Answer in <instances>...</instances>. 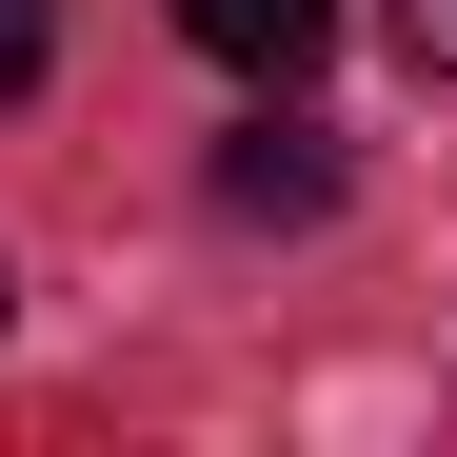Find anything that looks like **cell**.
Listing matches in <instances>:
<instances>
[{
	"label": "cell",
	"mask_w": 457,
	"mask_h": 457,
	"mask_svg": "<svg viewBox=\"0 0 457 457\" xmlns=\"http://www.w3.org/2000/svg\"><path fill=\"white\" fill-rule=\"evenodd\" d=\"M378 21H398V60H418V80H457V0H378Z\"/></svg>",
	"instance_id": "cell-4"
},
{
	"label": "cell",
	"mask_w": 457,
	"mask_h": 457,
	"mask_svg": "<svg viewBox=\"0 0 457 457\" xmlns=\"http://www.w3.org/2000/svg\"><path fill=\"white\" fill-rule=\"evenodd\" d=\"M40 60H60V0H0V100H40Z\"/></svg>",
	"instance_id": "cell-3"
},
{
	"label": "cell",
	"mask_w": 457,
	"mask_h": 457,
	"mask_svg": "<svg viewBox=\"0 0 457 457\" xmlns=\"http://www.w3.org/2000/svg\"><path fill=\"white\" fill-rule=\"evenodd\" d=\"M199 60H239V80H319L338 60V0H179Z\"/></svg>",
	"instance_id": "cell-2"
},
{
	"label": "cell",
	"mask_w": 457,
	"mask_h": 457,
	"mask_svg": "<svg viewBox=\"0 0 457 457\" xmlns=\"http://www.w3.org/2000/svg\"><path fill=\"white\" fill-rule=\"evenodd\" d=\"M219 219H338V139L319 120H239L219 139Z\"/></svg>",
	"instance_id": "cell-1"
}]
</instances>
